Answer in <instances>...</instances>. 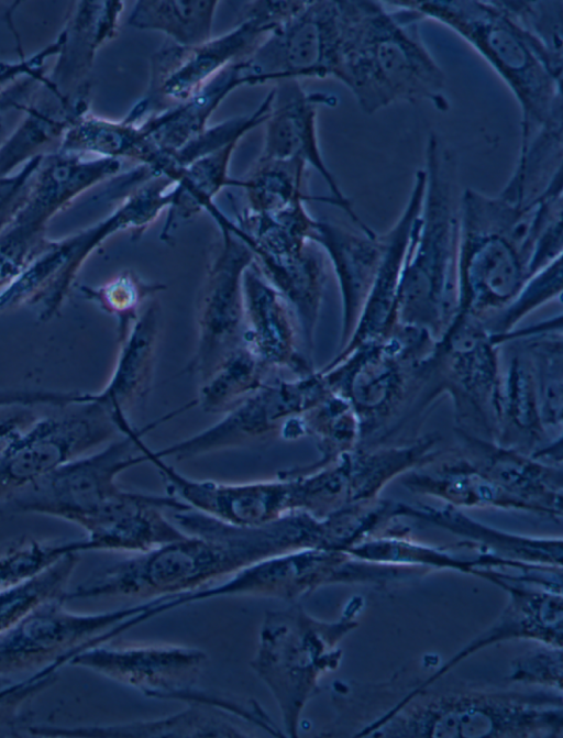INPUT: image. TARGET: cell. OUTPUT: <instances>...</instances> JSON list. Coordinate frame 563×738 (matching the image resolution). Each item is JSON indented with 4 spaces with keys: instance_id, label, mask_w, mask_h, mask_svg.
Listing matches in <instances>:
<instances>
[{
    "instance_id": "cell-1",
    "label": "cell",
    "mask_w": 563,
    "mask_h": 738,
    "mask_svg": "<svg viewBox=\"0 0 563 738\" xmlns=\"http://www.w3.org/2000/svg\"><path fill=\"white\" fill-rule=\"evenodd\" d=\"M172 520L186 538L96 572L66 592V601L190 593L261 560L310 547V519L301 511L260 527L229 525L192 508L172 511Z\"/></svg>"
},
{
    "instance_id": "cell-2",
    "label": "cell",
    "mask_w": 563,
    "mask_h": 738,
    "mask_svg": "<svg viewBox=\"0 0 563 738\" xmlns=\"http://www.w3.org/2000/svg\"><path fill=\"white\" fill-rule=\"evenodd\" d=\"M423 20L407 1H354L332 77L366 114L424 100L449 109L445 74L420 35Z\"/></svg>"
},
{
    "instance_id": "cell-3",
    "label": "cell",
    "mask_w": 563,
    "mask_h": 738,
    "mask_svg": "<svg viewBox=\"0 0 563 738\" xmlns=\"http://www.w3.org/2000/svg\"><path fill=\"white\" fill-rule=\"evenodd\" d=\"M422 202L407 250L398 322L438 339L457 313L460 199L457 158L432 132L424 151Z\"/></svg>"
},
{
    "instance_id": "cell-4",
    "label": "cell",
    "mask_w": 563,
    "mask_h": 738,
    "mask_svg": "<svg viewBox=\"0 0 563 738\" xmlns=\"http://www.w3.org/2000/svg\"><path fill=\"white\" fill-rule=\"evenodd\" d=\"M538 206L500 191L461 192L457 252V313L479 322L504 308L528 276Z\"/></svg>"
},
{
    "instance_id": "cell-5",
    "label": "cell",
    "mask_w": 563,
    "mask_h": 738,
    "mask_svg": "<svg viewBox=\"0 0 563 738\" xmlns=\"http://www.w3.org/2000/svg\"><path fill=\"white\" fill-rule=\"evenodd\" d=\"M424 20L437 21L471 45L506 84L521 112V143L562 121V77L528 43L498 1H408Z\"/></svg>"
},
{
    "instance_id": "cell-6",
    "label": "cell",
    "mask_w": 563,
    "mask_h": 738,
    "mask_svg": "<svg viewBox=\"0 0 563 738\" xmlns=\"http://www.w3.org/2000/svg\"><path fill=\"white\" fill-rule=\"evenodd\" d=\"M192 407L190 400L142 428L126 427L123 439L112 440L95 453L55 467L13 493L4 503L15 513L47 515L78 525L123 489L117 481L122 472L147 462L139 440Z\"/></svg>"
},
{
    "instance_id": "cell-7",
    "label": "cell",
    "mask_w": 563,
    "mask_h": 738,
    "mask_svg": "<svg viewBox=\"0 0 563 738\" xmlns=\"http://www.w3.org/2000/svg\"><path fill=\"white\" fill-rule=\"evenodd\" d=\"M332 628L297 603L267 610L250 665L274 697L285 736H299L302 709L331 662Z\"/></svg>"
},
{
    "instance_id": "cell-8",
    "label": "cell",
    "mask_w": 563,
    "mask_h": 738,
    "mask_svg": "<svg viewBox=\"0 0 563 738\" xmlns=\"http://www.w3.org/2000/svg\"><path fill=\"white\" fill-rule=\"evenodd\" d=\"M500 344L478 320L456 313L428 359L432 393L450 396L460 430L486 431L490 439L501 418Z\"/></svg>"
},
{
    "instance_id": "cell-9",
    "label": "cell",
    "mask_w": 563,
    "mask_h": 738,
    "mask_svg": "<svg viewBox=\"0 0 563 738\" xmlns=\"http://www.w3.org/2000/svg\"><path fill=\"white\" fill-rule=\"evenodd\" d=\"M276 27L267 3L250 1L243 5L240 22L230 31L191 47L164 45L152 55L145 96L125 120L140 124L187 100L228 66L249 56Z\"/></svg>"
},
{
    "instance_id": "cell-10",
    "label": "cell",
    "mask_w": 563,
    "mask_h": 738,
    "mask_svg": "<svg viewBox=\"0 0 563 738\" xmlns=\"http://www.w3.org/2000/svg\"><path fill=\"white\" fill-rule=\"evenodd\" d=\"M211 217L220 231L197 298V344L187 371L199 384L243 343V276L254 262L251 249L235 235L218 208Z\"/></svg>"
},
{
    "instance_id": "cell-11",
    "label": "cell",
    "mask_w": 563,
    "mask_h": 738,
    "mask_svg": "<svg viewBox=\"0 0 563 738\" xmlns=\"http://www.w3.org/2000/svg\"><path fill=\"white\" fill-rule=\"evenodd\" d=\"M77 400L38 417L0 452V500L121 433L103 407L80 394Z\"/></svg>"
},
{
    "instance_id": "cell-12",
    "label": "cell",
    "mask_w": 563,
    "mask_h": 738,
    "mask_svg": "<svg viewBox=\"0 0 563 738\" xmlns=\"http://www.w3.org/2000/svg\"><path fill=\"white\" fill-rule=\"evenodd\" d=\"M353 0L303 1L245 58L255 85L332 76Z\"/></svg>"
},
{
    "instance_id": "cell-13",
    "label": "cell",
    "mask_w": 563,
    "mask_h": 738,
    "mask_svg": "<svg viewBox=\"0 0 563 738\" xmlns=\"http://www.w3.org/2000/svg\"><path fill=\"white\" fill-rule=\"evenodd\" d=\"M330 393L319 371L291 379L267 381L214 425L153 452L179 462L262 439L279 431L290 417L317 406Z\"/></svg>"
},
{
    "instance_id": "cell-14",
    "label": "cell",
    "mask_w": 563,
    "mask_h": 738,
    "mask_svg": "<svg viewBox=\"0 0 563 738\" xmlns=\"http://www.w3.org/2000/svg\"><path fill=\"white\" fill-rule=\"evenodd\" d=\"M63 595L34 608L0 635V675L47 664L71 651L110 641L109 630L143 613L148 601L98 614H77L64 607Z\"/></svg>"
},
{
    "instance_id": "cell-15",
    "label": "cell",
    "mask_w": 563,
    "mask_h": 738,
    "mask_svg": "<svg viewBox=\"0 0 563 738\" xmlns=\"http://www.w3.org/2000/svg\"><path fill=\"white\" fill-rule=\"evenodd\" d=\"M206 652L178 645H95L68 662L158 700L192 701L202 690L198 681L207 664Z\"/></svg>"
},
{
    "instance_id": "cell-16",
    "label": "cell",
    "mask_w": 563,
    "mask_h": 738,
    "mask_svg": "<svg viewBox=\"0 0 563 738\" xmlns=\"http://www.w3.org/2000/svg\"><path fill=\"white\" fill-rule=\"evenodd\" d=\"M139 447L157 470L170 495L190 508L239 527H260L295 511L294 483L289 477L246 483L195 480L179 473L150 449Z\"/></svg>"
},
{
    "instance_id": "cell-17",
    "label": "cell",
    "mask_w": 563,
    "mask_h": 738,
    "mask_svg": "<svg viewBox=\"0 0 563 738\" xmlns=\"http://www.w3.org/2000/svg\"><path fill=\"white\" fill-rule=\"evenodd\" d=\"M343 558L336 550L306 548L255 562L223 583L190 593L163 596L148 610L151 618L174 608L220 596H260L296 603L336 577Z\"/></svg>"
},
{
    "instance_id": "cell-18",
    "label": "cell",
    "mask_w": 563,
    "mask_h": 738,
    "mask_svg": "<svg viewBox=\"0 0 563 738\" xmlns=\"http://www.w3.org/2000/svg\"><path fill=\"white\" fill-rule=\"evenodd\" d=\"M336 96L306 91L297 79L282 80L272 89V102L265 121L262 161H296L314 168L325 181L336 207L362 232L372 230L355 212L351 200L328 168L318 141L317 113L320 106L335 107Z\"/></svg>"
},
{
    "instance_id": "cell-19",
    "label": "cell",
    "mask_w": 563,
    "mask_h": 738,
    "mask_svg": "<svg viewBox=\"0 0 563 738\" xmlns=\"http://www.w3.org/2000/svg\"><path fill=\"white\" fill-rule=\"evenodd\" d=\"M189 508L173 495L122 489L78 524L87 532V539L76 540V549L78 552L121 550L140 553L181 540L188 535L166 516V511Z\"/></svg>"
},
{
    "instance_id": "cell-20",
    "label": "cell",
    "mask_w": 563,
    "mask_h": 738,
    "mask_svg": "<svg viewBox=\"0 0 563 738\" xmlns=\"http://www.w3.org/2000/svg\"><path fill=\"white\" fill-rule=\"evenodd\" d=\"M181 712L151 720H134L102 726H29L34 736L110 738H243L255 736V704H241L228 697L218 702L192 701Z\"/></svg>"
},
{
    "instance_id": "cell-21",
    "label": "cell",
    "mask_w": 563,
    "mask_h": 738,
    "mask_svg": "<svg viewBox=\"0 0 563 738\" xmlns=\"http://www.w3.org/2000/svg\"><path fill=\"white\" fill-rule=\"evenodd\" d=\"M243 343L262 363L269 371L285 370L295 376L314 372L292 309L255 261L243 276Z\"/></svg>"
},
{
    "instance_id": "cell-22",
    "label": "cell",
    "mask_w": 563,
    "mask_h": 738,
    "mask_svg": "<svg viewBox=\"0 0 563 738\" xmlns=\"http://www.w3.org/2000/svg\"><path fill=\"white\" fill-rule=\"evenodd\" d=\"M390 234L355 232L316 219L310 242L325 254L339 286L342 307V348L354 331L385 258Z\"/></svg>"
},
{
    "instance_id": "cell-23",
    "label": "cell",
    "mask_w": 563,
    "mask_h": 738,
    "mask_svg": "<svg viewBox=\"0 0 563 738\" xmlns=\"http://www.w3.org/2000/svg\"><path fill=\"white\" fill-rule=\"evenodd\" d=\"M424 186L423 169L415 174L413 185L405 208L388 229L389 245L360 320L335 357L336 362L353 350L387 337L399 323L397 305L407 250L419 214Z\"/></svg>"
},
{
    "instance_id": "cell-24",
    "label": "cell",
    "mask_w": 563,
    "mask_h": 738,
    "mask_svg": "<svg viewBox=\"0 0 563 738\" xmlns=\"http://www.w3.org/2000/svg\"><path fill=\"white\" fill-rule=\"evenodd\" d=\"M161 332V307L152 300L120 341L119 356L104 388L80 394L85 400L103 407L121 428L130 422L129 412L148 396L154 381Z\"/></svg>"
},
{
    "instance_id": "cell-25",
    "label": "cell",
    "mask_w": 563,
    "mask_h": 738,
    "mask_svg": "<svg viewBox=\"0 0 563 738\" xmlns=\"http://www.w3.org/2000/svg\"><path fill=\"white\" fill-rule=\"evenodd\" d=\"M254 261L292 309L305 350L311 356L328 279L325 254L310 242L292 257H256Z\"/></svg>"
},
{
    "instance_id": "cell-26",
    "label": "cell",
    "mask_w": 563,
    "mask_h": 738,
    "mask_svg": "<svg viewBox=\"0 0 563 738\" xmlns=\"http://www.w3.org/2000/svg\"><path fill=\"white\" fill-rule=\"evenodd\" d=\"M120 169L121 161L108 157L49 165L32 177L14 221L44 229L45 222L74 197Z\"/></svg>"
},
{
    "instance_id": "cell-27",
    "label": "cell",
    "mask_w": 563,
    "mask_h": 738,
    "mask_svg": "<svg viewBox=\"0 0 563 738\" xmlns=\"http://www.w3.org/2000/svg\"><path fill=\"white\" fill-rule=\"evenodd\" d=\"M236 144L202 155L180 169L169 190L161 240L167 241L179 224L207 211L224 187L233 186L229 166Z\"/></svg>"
},
{
    "instance_id": "cell-28",
    "label": "cell",
    "mask_w": 563,
    "mask_h": 738,
    "mask_svg": "<svg viewBox=\"0 0 563 738\" xmlns=\"http://www.w3.org/2000/svg\"><path fill=\"white\" fill-rule=\"evenodd\" d=\"M561 316L518 331L519 349L527 356L536 384L543 426L561 427L563 404V338Z\"/></svg>"
},
{
    "instance_id": "cell-29",
    "label": "cell",
    "mask_w": 563,
    "mask_h": 738,
    "mask_svg": "<svg viewBox=\"0 0 563 738\" xmlns=\"http://www.w3.org/2000/svg\"><path fill=\"white\" fill-rule=\"evenodd\" d=\"M544 431L533 374L520 350L511 357L501 383L500 445L523 453L543 441Z\"/></svg>"
},
{
    "instance_id": "cell-30",
    "label": "cell",
    "mask_w": 563,
    "mask_h": 738,
    "mask_svg": "<svg viewBox=\"0 0 563 738\" xmlns=\"http://www.w3.org/2000/svg\"><path fill=\"white\" fill-rule=\"evenodd\" d=\"M219 1L140 0L134 3L129 24L142 31L166 35L169 43L191 47L212 37Z\"/></svg>"
},
{
    "instance_id": "cell-31",
    "label": "cell",
    "mask_w": 563,
    "mask_h": 738,
    "mask_svg": "<svg viewBox=\"0 0 563 738\" xmlns=\"http://www.w3.org/2000/svg\"><path fill=\"white\" fill-rule=\"evenodd\" d=\"M269 370L244 343L200 384L197 406L208 414H227L261 388Z\"/></svg>"
},
{
    "instance_id": "cell-32",
    "label": "cell",
    "mask_w": 563,
    "mask_h": 738,
    "mask_svg": "<svg viewBox=\"0 0 563 738\" xmlns=\"http://www.w3.org/2000/svg\"><path fill=\"white\" fill-rule=\"evenodd\" d=\"M307 166L296 161H262L243 179H234L247 197L249 210L256 213L280 211L298 200H321L335 206L330 197H310L302 190Z\"/></svg>"
},
{
    "instance_id": "cell-33",
    "label": "cell",
    "mask_w": 563,
    "mask_h": 738,
    "mask_svg": "<svg viewBox=\"0 0 563 738\" xmlns=\"http://www.w3.org/2000/svg\"><path fill=\"white\" fill-rule=\"evenodd\" d=\"M299 418L303 437H313L321 453L318 461L297 466L299 470H313L329 464L341 454L353 450L361 436L360 422L352 405L335 393H330Z\"/></svg>"
},
{
    "instance_id": "cell-34",
    "label": "cell",
    "mask_w": 563,
    "mask_h": 738,
    "mask_svg": "<svg viewBox=\"0 0 563 738\" xmlns=\"http://www.w3.org/2000/svg\"><path fill=\"white\" fill-rule=\"evenodd\" d=\"M498 2L550 69L562 77L563 1Z\"/></svg>"
},
{
    "instance_id": "cell-35",
    "label": "cell",
    "mask_w": 563,
    "mask_h": 738,
    "mask_svg": "<svg viewBox=\"0 0 563 738\" xmlns=\"http://www.w3.org/2000/svg\"><path fill=\"white\" fill-rule=\"evenodd\" d=\"M80 552H69L35 577L0 591V635L45 601L65 594Z\"/></svg>"
},
{
    "instance_id": "cell-36",
    "label": "cell",
    "mask_w": 563,
    "mask_h": 738,
    "mask_svg": "<svg viewBox=\"0 0 563 738\" xmlns=\"http://www.w3.org/2000/svg\"><path fill=\"white\" fill-rule=\"evenodd\" d=\"M166 289L162 283L148 282L131 269L120 272L99 286H81L82 295L119 322V342L143 311L147 299Z\"/></svg>"
},
{
    "instance_id": "cell-37",
    "label": "cell",
    "mask_w": 563,
    "mask_h": 738,
    "mask_svg": "<svg viewBox=\"0 0 563 738\" xmlns=\"http://www.w3.org/2000/svg\"><path fill=\"white\" fill-rule=\"evenodd\" d=\"M562 286L563 265L560 257L531 275L504 308L481 323L505 343L508 334L525 317L549 302H561Z\"/></svg>"
},
{
    "instance_id": "cell-38",
    "label": "cell",
    "mask_w": 563,
    "mask_h": 738,
    "mask_svg": "<svg viewBox=\"0 0 563 738\" xmlns=\"http://www.w3.org/2000/svg\"><path fill=\"white\" fill-rule=\"evenodd\" d=\"M69 552H78L75 541L47 543L31 537L0 547V591L35 577Z\"/></svg>"
},
{
    "instance_id": "cell-39",
    "label": "cell",
    "mask_w": 563,
    "mask_h": 738,
    "mask_svg": "<svg viewBox=\"0 0 563 738\" xmlns=\"http://www.w3.org/2000/svg\"><path fill=\"white\" fill-rule=\"evenodd\" d=\"M44 229L12 221L0 233V293L45 249Z\"/></svg>"
},
{
    "instance_id": "cell-40",
    "label": "cell",
    "mask_w": 563,
    "mask_h": 738,
    "mask_svg": "<svg viewBox=\"0 0 563 738\" xmlns=\"http://www.w3.org/2000/svg\"><path fill=\"white\" fill-rule=\"evenodd\" d=\"M78 652L63 654L29 678L0 686V730H20L24 705L51 686L56 680L58 670Z\"/></svg>"
},
{
    "instance_id": "cell-41",
    "label": "cell",
    "mask_w": 563,
    "mask_h": 738,
    "mask_svg": "<svg viewBox=\"0 0 563 738\" xmlns=\"http://www.w3.org/2000/svg\"><path fill=\"white\" fill-rule=\"evenodd\" d=\"M34 169L31 165L16 176L0 178V233L23 206Z\"/></svg>"
},
{
    "instance_id": "cell-42",
    "label": "cell",
    "mask_w": 563,
    "mask_h": 738,
    "mask_svg": "<svg viewBox=\"0 0 563 738\" xmlns=\"http://www.w3.org/2000/svg\"><path fill=\"white\" fill-rule=\"evenodd\" d=\"M38 417L32 407L11 406L0 408V452Z\"/></svg>"
}]
</instances>
